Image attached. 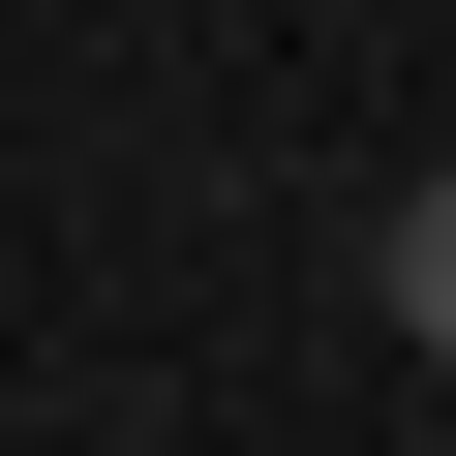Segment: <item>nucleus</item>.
Masks as SVG:
<instances>
[{"label":"nucleus","mask_w":456,"mask_h":456,"mask_svg":"<svg viewBox=\"0 0 456 456\" xmlns=\"http://www.w3.org/2000/svg\"><path fill=\"white\" fill-rule=\"evenodd\" d=\"M365 305H395V335L456 365V183H395V213H365Z\"/></svg>","instance_id":"obj_1"}]
</instances>
